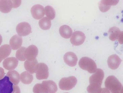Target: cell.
Segmentation results:
<instances>
[{
    "instance_id": "17",
    "label": "cell",
    "mask_w": 123,
    "mask_h": 93,
    "mask_svg": "<svg viewBox=\"0 0 123 93\" xmlns=\"http://www.w3.org/2000/svg\"><path fill=\"white\" fill-rule=\"evenodd\" d=\"M22 43V38L18 35L13 36L10 41V45L11 48L13 50H17L20 48Z\"/></svg>"
},
{
    "instance_id": "16",
    "label": "cell",
    "mask_w": 123,
    "mask_h": 93,
    "mask_svg": "<svg viewBox=\"0 0 123 93\" xmlns=\"http://www.w3.org/2000/svg\"><path fill=\"white\" fill-rule=\"evenodd\" d=\"M39 63L36 59L32 60H27L24 63V67L25 69L31 74L36 72Z\"/></svg>"
},
{
    "instance_id": "1",
    "label": "cell",
    "mask_w": 123,
    "mask_h": 93,
    "mask_svg": "<svg viewBox=\"0 0 123 93\" xmlns=\"http://www.w3.org/2000/svg\"><path fill=\"white\" fill-rule=\"evenodd\" d=\"M104 72L100 69H98L90 77V85L87 88L89 93H100L101 90L102 84L104 79Z\"/></svg>"
},
{
    "instance_id": "20",
    "label": "cell",
    "mask_w": 123,
    "mask_h": 93,
    "mask_svg": "<svg viewBox=\"0 0 123 93\" xmlns=\"http://www.w3.org/2000/svg\"><path fill=\"white\" fill-rule=\"evenodd\" d=\"M59 32L62 37L67 39L71 37L73 31L69 26L65 25H62L60 27Z\"/></svg>"
},
{
    "instance_id": "23",
    "label": "cell",
    "mask_w": 123,
    "mask_h": 93,
    "mask_svg": "<svg viewBox=\"0 0 123 93\" xmlns=\"http://www.w3.org/2000/svg\"><path fill=\"white\" fill-rule=\"evenodd\" d=\"M21 80L25 84H30L33 81V77L32 75L28 71H25L21 74Z\"/></svg>"
},
{
    "instance_id": "34",
    "label": "cell",
    "mask_w": 123,
    "mask_h": 93,
    "mask_svg": "<svg viewBox=\"0 0 123 93\" xmlns=\"http://www.w3.org/2000/svg\"><path fill=\"white\" fill-rule=\"evenodd\" d=\"M2 60H1V59H0V63H1V61H2Z\"/></svg>"
},
{
    "instance_id": "30",
    "label": "cell",
    "mask_w": 123,
    "mask_h": 93,
    "mask_svg": "<svg viewBox=\"0 0 123 93\" xmlns=\"http://www.w3.org/2000/svg\"><path fill=\"white\" fill-rule=\"evenodd\" d=\"M5 75V71L4 69L1 67H0V79L3 78Z\"/></svg>"
},
{
    "instance_id": "13",
    "label": "cell",
    "mask_w": 123,
    "mask_h": 93,
    "mask_svg": "<svg viewBox=\"0 0 123 93\" xmlns=\"http://www.w3.org/2000/svg\"><path fill=\"white\" fill-rule=\"evenodd\" d=\"M122 61V60L117 55H112L108 59V64L112 70H116L118 68Z\"/></svg>"
},
{
    "instance_id": "15",
    "label": "cell",
    "mask_w": 123,
    "mask_h": 93,
    "mask_svg": "<svg viewBox=\"0 0 123 93\" xmlns=\"http://www.w3.org/2000/svg\"><path fill=\"white\" fill-rule=\"evenodd\" d=\"M119 0H103L99 3V8L102 12H106L110 9L111 6H115L118 3Z\"/></svg>"
},
{
    "instance_id": "33",
    "label": "cell",
    "mask_w": 123,
    "mask_h": 93,
    "mask_svg": "<svg viewBox=\"0 0 123 93\" xmlns=\"http://www.w3.org/2000/svg\"><path fill=\"white\" fill-rule=\"evenodd\" d=\"M123 93V92H115V93Z\"/></svg>"
},
{
    "instance_id": "28",
    "label": "cell",
    "mask_w": 123,
    "mask_h": 93,
    "mask_svg": "<svg viewBox=\"0 0 123 93\" xmlns=\"http://www.w3.org/2000/svg\"><path fill=\"white\" fill-rule=\"evenodd\" d=\"M13 8H17L21 5V0H12Z\"/></svg>"
},
{
    "instance_id": "4",
    "label": "cell",
    "mask_w": 123,
    "mask_h": 93,
    "mask_svg": "<svg viewBox=\"0 0 123 93\" xmlns=\"http://www.w3.org/2000/svg\"><path fill=\"white\" fill-rule=\"evenodd\" d=\"M77 83V80L75 77L63 78L59 82V87L61 90H69L74 87Z\"/></svg>"
},
{
    "instance_id": "11",
    "label": "cell",
    "mask_w": 123,
    "mask_h": 93,
    "mask_svg": "<svg viewBox=\"0 0 123 93\" xmlns=\"http://www.w3.org/2000/svg\"><path fill=\"white\" fill-rule=\"evenodd\" d=\"M31 11L33 17L36 19H40L44 16V9L41 5H34L31 8Z\"/></svg>"
},
{
    "instance_id": "26",
    "label": "cell",
    "mask_w": 123,
    "mask_h": 93,
    "mask_svg": "<svg viewBox=\"0 0 123 93\" xmlns=\"http://www.w3.org/2000/svg\"><path fill=\"white\" fill-rule=\"evenodd\" d=\"M34 93H48L45 87L41 84H37L33 88Z\"/></svg>"
},
{
    "instance_id": "2",
    "label": "cell",
    "mask_w": 123,
    "mask_h": 93,
    "mask_svg": "<svg viewBox=\"0 0 123 93\" xmlns=\"http://www.w3.org/2000/svg\"><path fill=\"white\" fill-rule=\"evenodd\" d=\"M105 86L112 93L123 92V87L122 84L115 77L110 76L106 79Z\"/></svg>"
},
{
    "instance_id": "3",
    "label": "cell",
    "mask_w": 123,
    "mask_h": 93,
    "mask_svg": "<svg viewBox=\"0 0 123 93\" xmlns=\"http://www.w3.org/2000/svg\"><path fill=\"white\" fill-rule=\"evenodd\" d=\"M79 64L81 69L87 71L91 74L94 73L97 70V65L95 61L88 57L81 58L79 61Z\"/></svg>"
},
{
    "instance_id": "6",
    "label": "cell",
    "mask_w": 123,
    "mask_h": 93,
    "mask_svg": "<svg viewBox=\"0 0 123 93\" xmlns=\"http://www.w3.org/2000/svg\"><path fill=\"white\" fill-rule=\"evenodd\" d=\"M109 38L112 41L117 40L120 44L123 43V32L117 27L114 26L108 31Z\"/></svg>"
},
{
    "instance_id": "27",
    "label": "cell",
    "mask_w": 123,
    "mask_h": 93,
    "mask_svg": "<svg viewBox=\"0 0 123 93\" xmlns=\"http://www.w3.org/2000/svg\"><path fill=\"white\" fill-rule=\"evenodd\" d=\"M26 48L24 47H22L16 52V57L18 60L21 61H24L26 60V59L24 56V52Z\"/></svg>"
},
{
    "instance_id": "12",
    "label": "cell",
    "mask_w": 123,
    "mask_h": 93,
    "mask_svg": "<svg viewBox=\"0 0 123 93\" xmlns=\"http://www.w3.org/2000/svg\"><path fill=\"white\" fill-rule=\"evenodd\" d=\"M63 59L65 63L71 67L76 65L78 60L77 55L72 52L66 53L63 57Z\"/></svg>"
},
{
    "instance_id": "8",
    "label": "cell",
    "mask_w": 123,
    "mask_h": 93,
    "mask_svg": "<svg viewBox=\"0 0 123 93\" xmlns=\"http://www.w3.org/2000/svg\"><path fill=\"white\" fill-rule=\"evenodd\" d=\"M86 39V36L83 32L80 31H76L74 32L70 39L71 43L74 46L82 45Z\"/></svg>"
},
{
    "instance_id": "32",
    "label": "cell",
    "mask_w": 123,
    "mask_h": 93,
    "mask_svg": "<svg viewBox=\"0 0 123 93\" xmlns=\"http://www.w3.org/2000/svg\"><path fill=\"white\" fill-rule=\"evenodd\" d=\"M2 37L1 35H0V45H1L2 43Z\"/></svg>"
},
{
    "instance_id": "14",
    "label": "cell",
    "mask_w": 123,
    "mask_h": 93,
    "mask_svg": "<svg viewBox=\"0 0 123 93\" xmlns=\"http://www.w3.org/2000/svg\"><path fill=\"white\" fill-rule=\"evenodd\" d=\"M18 60L14 57H10L6 59L3 61V67L7 70H12L16 69L18 64Z\"/></svg>"
},
{
    "instance_id": "35",
    "label": "cell",
    "mask_w": 123,
    "mask_h": 93,
    "mask_svg": "<svg viewBox=\"0 0 123 93\" xmlns=\"http://www.w3.org/2000/svg\"></svg>"
},
{
    "instance_id": "25",
    "label": "cell",
    "mask_w": 123,
    "mask_h": 93,
    "mask_svg": "<svg viewBox=\"0 0 123 93\" xmlns=\"http://www.w3.org/2000/svg\"><path fill=\"white\" fill-rule=\"evenodd\" d=\"M44 12L47 17L50 20H53L55 17V12L52 7L47 6L45 7Z\"/></svg>"
},
{
    "instance_id": "21",
    "label": "cell",
    "mask_w": 123,
    "mask_h": 93,
    "mask_svg": "<svg viewBox=\"0 0 123 93\" xmlns=\"http://www.w3.org/2000/svg\"><path fill=\"white\" fill-rule=\"evenodd\" d=\"M6 76L9 77L10 81L14 85H17L19 83L20 79V75L16 71L8 72Z\"/></svg>"
},
{
    "instance_id": "19",
    "label": "cell",
    "mask_w": 123,
    "mask_h": 93,
    "mask_svg": "<svg viewBox=\"0 0 123 93\" xmlns=\"http://www.w3.org/2000/svg\"><path fill=\"white\" fill-rule=\"evenodd\" d=\"M42 84L45 87L48 93H55L57 87L55 82L51 80L43 81Z\"/></svg>"
},
{
    "instance_id": "22",
    "label": "cell",
    "mask_w": 123,
    "mask_h": 93,
    "mask_svg": "<svg viewBox=\"0 0 123 93\" xmlns=\"http://www.w3.org/2000/svg\"><path fill=\"white\" fill-rule=\"evenodd\" d=\"M12 49L10 45L6 44L0 47V59L3 60L10 55Z\"/></svg>"
},
{
    "instance_id": "10",
    "label": "cell",
    "mask_w": 123,
    "mask_h": 93,
    "mask_svg": "<svg viewBox=\"0 0 123 93\" xmlns=\"http://www.w3.org/2000/svg\"><path fill=\"white\" fill-rule=\"evenodd\" d=\"M38 54V50L35 45H32L26 48L25 51L24 56L27 60H32L36 59Z\"/></svg>"
},
{
    "instance_id": "9",
    "label": "cell",
    "mask_w": 123,
    "mask_h": 93,
    "mask_svg": "<svg viewBox=\"0 0 123 93\" xmlns=\"http://www.w3.org/2000/svg\"><path fill=\"white\" fill-rule=\"evenodd\" d=\"M16 31L19 36H25L31 32V26L29 24L26 22L20 23L16 27Z\"/></svg>"
},
{
    "instance_id": "24",
    "label": "cell",
    "mask_w": 123,
    "mask_h": 93,
    "mask_svg": "<svg viewBox=\"0 0 123 93\" xmlns=\"http://www.w3.org/2000/svg\"><path fill=\"white\" fill-rule=\"evenodd\" d=\"M39 24L42 29L44 30H47L51 27V21L48 18L44 17L39 20Z\"/></svg>"
},
{
    "instance_id": "7",
    "label": "cell",
    "mask_w": 123,
    "mask_h": 93,
    "mask_svg": "<svg viewBox=\"0 0 123 93\" xmlns=\"http://www.w3.org/2000/svg\"><path fill=\"white\" fill-rule=\"evenodd\" d=\"M48 66L43 63H39L36 72V77L39 80L46 79L49 76Z\"/></svg>"
},
{
    "instance_id": "18",
    "label": "cell",
    "mask_w": 123,
    "mask_h": 93,
    "mask_svg": "<svg viewBox=\"0 0 123 93\" xmlns=\"http://www.w3.org/2000/svg\"><path fill=\"white\" fill-rule=\"evenodd\" d=\"M13 7L12 0H0V11L3 13L10 12Z\"/></svg>"
},
{
    "instance_id": "29",
    "label": "cell",
    "mask_w": 123,
    "mask_h": 93,
    "mask_svg": "<svg viewBox=\"0 0 123 93\" xmlns=\"http://www.w3.org/2000/svg\"><path fill=\"white\" fill-rule=\"evenodd\" d=\"M12 93H21L20 89L17 85L13 86V91Z\"/></svg>"
},
{
    "instance_id": "5",
    "label": "cell",
    "mask_w": 123,
    "mask_h": 93,
    "mask_svg": "<svg viewBox=\"0 0 123 93\" xmlns=\"http://www.w3.org/2000/svg\"><path fill=\"white\" fill-rule=\"evenodd\" d=\"M13 91V83L8 77L6 76L0 80V93H12Z\"/></svg>"
},
{
    "instance_id": "31",
    "label": "cell",
    "mask_w": 123,
    "mask_h": 93,
    "mask_svg": "<svg viewBox=\"0 0 123 93\" xmlns=\"http://www.w3.org/2000/svg\"><path fill=\"white\" fill-rule=\"evenodd\" d=\"M100 93H110L109 90L106 88H102Z\"/></svg>"
}]
</instances>
